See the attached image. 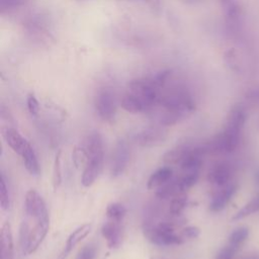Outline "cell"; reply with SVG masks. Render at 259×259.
Here are the masks:
<instances>
[{"label": "cell", "mask_w": 259, "mask_h": 259, "mask_svg": "<svg viewBox=\"0 0 259 259\" xmlns=\"http://www.w3.org/2000/svg\"><path fill=\"white\" fill-rule=\"evenodd\" d=\"M172 73L160 86L159 97L156 104L150 110L154 112L158 122L162 125H172L190 114L195 104L188 89L177 83L168 85Z\"/></svg>", "instance_id": "cell-1"}, {"label": "cell", "mask_w": 259, "mask_h": 259, "mask_svg": "<svg viewBox=\"0 0 259 259\" xmlns=\"http://www.w3.org/2000/svg\"><path fill=\"white\" fill-rule=\"evenodd\" d=\"M85 148L88 153V161L84 167L81 182L83 186L89 187L97 179L103 165L104 145L101 135L98 132L90 133Z\"/></svg>", "instance_id": "cell-2"}, {"label": "cell", "mask_w": 259, "mask_h": 259, "mask_svg": "<svg viewBox=\"0 0 259 259\" xmlns=\"http://www.w3.org/2000/svg\"><path fill=\"white\" fill-rule=\"evenodd\" d=\"M95 108L101 119L112 122L116 114V99L110 89H102L95 98Z\"/></svg>", "instance_id": "cell-3"}, {"label": "cell", "mask_w": 259, "mask_h": 259, "mask_svg": "<svg viewBox=\"0 0 259 259\" xmlns=\"http://www.w3.org/2000/svg\"><path fill=\"white\" fill-rule=\"evenodd\" d=\"M25 212L29 218L34 221H47L50 222L49 212L42 197L37 191L30 189L25 194Z\"/></svg>", "instance_id": "cell-4"}, {"label": "cell", "mask_w": 259, "mask_h": 259, "mask_svg": "<svg viewBox=\"0 0 259 259\" xmlns=\"http://www.w3.org/2000/svg\"><path fill=\"white\" fill-rule=\"evenodd\" d=\"M130 161V148L126 142L123 140L117 141L115 144L111 164H110V174L112 177L120 176L127 167Z\"/></svg>", "instance_id": "cell-5"}, {"label": "cell", "mask_w": 259, "mask_h": 259, "mask_svg": "<svg viewBox=\"0 0 259 259\" xmlns=\"http://www.w3.org/2000/svg\"><path fill=\"white\" fill-rule=\"evenodd\" d=\"M167 134L160 127H148L139 132L136 137V143L141 147H155L164 143Z\"/></svg>", "instance_id": "cell-6"}, {"label": "cell", "mask_w": 259, "mask_h": 259, "mask_svg": "<svg viewBox=\"0 0 259 259\" xmlns=\"http://www.w3.org/2000/svg\"><path fill=\"white\" fill-rule=\"evenodd\" d=\"M91 228H92V225L87 223V224H83L82 226L78 227L75 231H73L70 236L68 237L67 241H66V244H65V247L64 249L62 250L61 254L59 255L58 259H66L70 253L72 252V250L83 240L85 239L89 233L91 232Z\"/></svg>", "instance_id": "cell-7"}, {"label": "cell", "mask_w": 259, "mask_h": 259, "mask_svg": "<svg viewBox=\"0 0 259 259\" xmlns=\"http://www.w3.org/2000/svg\"><path fill=\"white\" fill-rule=\"evenodd\" d=\"M49 226H50V222H47V221L34 222V226L30 228L26 254H31L36 251V249L39 247V245L41 244V242L44 241V239L48 234Z\"/></svg>", "instance_id": "cell-8"}, {"label": "cell", "mask_w": 259, "mask_h": 259, "mask_svg": "<svg viewBox=\"0 0 259 259\" xmlns=\"http://www.w3.org/2000/svg\"><path fill=\"white\" fill-rule=\"evenodd\" d=\"M101 234L103 238L106 240L107 246L110 249L118 248L121 244V227L119 222L109 221L105 223L101 228Z\"/></svg>", "instance_id": "cell-9"}, {"label": "cell", "mask_w": 259, "mask_h": 259, "mask_svg": "<svg viewBox=\"0 0 259 259\" xmlns=\"http://www.w3.org/2000/svg\"><path fill=\"white\" fill-rule=\"evenodd\" d=\"M1 258L0 259H13L14 258V245L11 226L5 222L1 228Z\"/></svg>", "instance_id": "cell-10"}, {"label": "cell", "mask_w": 259, "mask_h": 259, "mask_svg": "<svg viewBox=\"0 0 259 259\" xmlns=\"http://www.w3.org/2000/svg\"><path fill=\"white\" fill-rule=\"evenodd\" d=\"M237 186L229 185L217 193L209 203V209L213 212H218L223 210L228 202L231 200L233 195L236 193Z\"/></svg>", "instance_id": "cell-11"}, {"label": "cell", "mask_w": 259, "mask_h": 259, "mask_svg": "<svg viewBox=\"0 0 259 259\" xmlns=\"http://www.w3.org/2000/svg\"><path fill=\"white\" fill-rule=\"evenodd\" d=\"M207 178L210 183L224 186L231 178V169L226 163H219L210 169Z\"/></svg>", "instance_id": "cell-12"}, {"label": "cell", "mask_w": 259, "mask_h": 259, "mask_svg": "<svg viewBox=\"0 0 259 259\" xmlns=\"http://www.w3.org/2000/svg\"><path fill=\"white\" fill-rule=\"evenodd\" d=\"M4 138L7 145L18 155H22L23 151L29 144L15 128L7 127L4 132Z\"/></svg>", "instance_id": "cell-13"}, {"label": "cell", "mask_w": 259, "mask_h": 259, "mask_svg": "<svg viewBox=\"0 0 259 259\" xmlns=\"http://www.w3.org/2000/svg\"><path fill=\"white\" fill-rule=\"evenodd\" d=\"M246 119H247V114L245 109L241 105H237L231 109L228 115L226 128L241 133L246 122Z\"/></svg>", "instance_id": "cell-14"}, {"label": "cell", "mask_w": 259, "mask_h": 259, "mask_svg": "<svg viewBox=\"0 0 259 259\" xmlns=\"http://www.w3.org/2000/svg\"><path fill=\"white\" fill-rule=\"evenodd\" d=\"M185 191L183 185L181 184L179 178L170 179L168 182L160 186L156 191V196L161 199H168L173 198L174 196L183 193Z\"/></svg>", "instance_id": "cell-15"}, {"label": "cell", "mask_w": 259, "mask_h": 259, "mask_svg": "<svg viewBox=\"0 0 259 259\" xmlns=\"http://www.w3.org/2000/svg\"><path fill=\"white\" fill-rule=\"evenodd\" d=\"M173 174V170L169 166L161 167L155 172L151 174L149 177V180L147 182V188L148 189H155L159 188L166 182H168Z\"/></svg>", "instance_id": "cell-16"}, {"label": "cell", "mask_w": 259, "mask_h": 259, "mask_svg": "<svg viewBox=\"0 0 259 259\" xmlns=\"http://www.w3.org/2000/svg\"><path fill=\"white\" fill-rule=\"evenodd\" d=\"M23 162H24V166L26 168V170L33 176H38L40 173V167H39V163L36 157V154L33 150V148L31 147L30 144L27 145V147L25 148V150L23 151L22 155H21Z\"/></svg>", "instance_id": "cell-17"}, {"label": "cell", "mask_w": 259, "mask_h": 259, "mask_svg": "<svg viewBox=\"0 0 259 259\" xmlns=\"http://www.w3.org/2000/svg\"><path fill=\"white\" fill-rule=\"evenodd\" d=\"M121 106L125 111L131 113H140L147 111V108L144 105V103L127 91L123 94L121 98Z\"/></svg>", "instance_id": "cell-18"}, {"label": "cell", "mask_w": 259, "mask_h": 259, "mask_svg": "<svg viewBox=\"0 0 259 259\" xmlns=\"http://www.w3.org/2000/svg\"><path fill=\"white\" fill-rule=\"evenodd\" d=\"M187 151H188V147H182V148L170 150L167 153H165V155L163 156V160L168 165H180Z\"/></svg>", "instance_id": "cell-19"}, {"label": "cell", "mask_w": 259, "mask_h": 259, "mask_svg": "<svg viewBox=\"0 0 259 259\" xmlns=\"http://www.w3.org/2000/svg\"><path fill=\"white\" fill-rule=\"evenodd\" d=\"M186 205H187V195L185 194V192L180 193L171 199L169 212L171 213V215L180 217L184 211Z\"/></svg>", "instance_id": "cell-20"}, {"label": "cell", "mask_w": 259, "mask_h": 259, "mask_svg": "<svg viewBox=\"0 0 259 259\" xmlns=\"http://www.w3.org/2000/svg\"><path fill=\"white\" fill-rule=\"evenodd\" d=\"M259 211V195H257L255 198H253L250 202H248L246 205H244L234 217L232 218V221H238L242 220L246 217L251 215L254 212Z\"/></svg>", "instance_id": "cell-21"}, {"label": "cell", "mask_w": 259, "mask_h": 259, "mask_svg": "<svg viewBox=\"0 0 259 259\" xmlns=\"http://www.w3.org/2000/svg\"><path fill=\"white\" fill-rule=\"evenodd\" d=\"M125 214H126L125 207L118 202L109 203L106 207V215L111 221L120 223L122 219L125 217Z\"/></svg>", "instance_id": "cell-22"}, {"label": "cell", "mask_w": 259, "mask_h": 259, "mask_svg": "<svg viewBox=\"0 0 259 259\" xmlns=\"http://www.w3.org/2000/svg\"><path fill=\"white\" fill-rule=\"evenodd\" d=\"M72 161L76 168H81L82 166L85 167L88 161V153L86 148L75 146L72 152Z\"/></svg>", "instance_id": "cell-23"}, {"label": "cell", "mask_w": 259, "mask_h": 259, "mask_svg": "<svg viewBox=\"0 0 259 259\" xmlns=\"http://www.w3.org/2000/svg\"><path fill=\"white\" fill-rule=\"evenodd\" d=\"M61 155L62 151L58 150L55 155L54 167H53V186L56 190L62 182V166H61Z\"/></svg>", "instance_id": "cell-24"}, {"label": "cell", "mask_w": 259, "mask_h": 259, "mask_svg": "<svg viewBox=\"0 0 259 259\" xmlns=\"http://www.w3.org/2000/svg\"><path fill=\"white\" fill-rule=\"evenodd\" d=\"M249 237V229L246 227H241L236 229L229 237V244L240 247Z\"/></svg>", "instance_id": "cell-25"}, {"label": "cell", "mask_w": 259, "mask_h": 259, "mask_svg": "<svg viewBox=\"0 0 259 259\" xmlns=\"http://www.w3.org/2000/svg\"><path fill=\"white\" fill-rule=\"evenodd\" d=\"M30 228L27 222H22L19 229V245L21 251L26 254L27 252V245H28V238H29Z\"/></svg>", "instance_id": "cell-26"}, {"label": "cell", "mask_w": 259, "mask_h": 259, "mask_svg": "<svg viewBox=\"0 0 259 259\" xmlns=\"http://www.w3.org/2000/svg\"><path fill=\"white\" fill-rule=\"evenodd\" d=\"M199 172L198 171H191V172H183L179 178L181 184L183 185L184 189L187 190L188 188L192 187L198 180Z\"/></svg>", "instance_id": "cell-27"}, {"label": "cell", "mask_w": 259, "mask_h": 259, "mask_svg": "<svg viewBox=\"0 0 259 259\" xmlns=\"http://www.w3.org/2000/svg\"><path fill=\"white\" fill-rule=\"evenodd\" d=\"M0 205L4 210L8 209L10 205L8 188H7L5 177L3 174H1V179H0Z\"/></svg>", "instance_id": "cell-28"}, {"label": "cell", "mask_w": 259, "mask_h": 259, "mask_svg": "<svg viewBox=\"0 0 259 259\" xmlns=\"http://www.w3.org/2000/svg\"><path fill=\"white\" fill-rule=\"evenodd\" d=\"M238 249H239V247L229 244L228 246L224 247L223 249H221L219 251V253L217 254L214 259H233L235 254L237 253Z\"/></svg>", "instance_id": "cell-29"}, {"label": "cell", "mask_w": 259, "mask_h": 259, "mask_svg": "<svg viewBox=\"0 0 259 259\" xmlns=\"http://www.w3.org/2000/svg\"><path fill=\"white\" fill-rule=\"evenodd\" d=\"M179 235L182 237V239L184 241L192 240V239H196L200 235V230H199V228H197L195 226H188V227L182 229L181 232L179 233Z\"/></svg>", "instance_id": "cell-30"}, {"label": "cell", "mask_w": 259, "mask_h": 259, "mask_svg": "<svg viewBox=\"0 0 259 259\" xmlns=\"http://www.w3.org/2000/svg\"><path fill=\"white\" fill-rule=\"evenodd\" d=\"M27 0H0V8L1 12L4 13L5 11H9L15 8L22 6Z\"/></svg>", "instance_id": "cell-31"}, {"label": "cell", "mask_w": 259, "mask_h": 259, "mask_svg": "<svg viewBox=\"0 0 259 259\" xmlns=\"http://www.w3.org/2000/svg\"><path fill=\"white\" fill-rule=\"evenodd\" d=\"M26 103H27V108H28V111L30 112V114L36 115L39 111V103H38V100L35 97V95L32 93H29L26 98Z\"/></svg>", "instance_id": "cell-32"}, {"label": "cell", "mask_w": 259, "mask_h": 259, "mask_svg": "<svg viewBox=\"0 0 259 259\" xmlns=\"http://www.w3.org/2000/svg\"><path fill=\"white\" fill-rule=\"evenodd\" d=\"M95 258V249L92 246H86L82 248L76 259H94Z\"/></svg>", "instance_id": "cell-33"}, {"label": "cell", "mask_w": 259, "mask_h": 259, "mask_svg": "<svg viewBox=\"0 0 259 259\" xmlns=\"http://www.w3.org/2000/svg\"><path fill=\"white\" fill-rule=\"evenodd\" d=\"M249 96H250L249 98H251V99H257V100H259V89L252 91V92L249 94Z\"/></svg>", "instance_id": "cell-34"}, {"label": "cell", "mask_w": 259, "mask_h": 259, "mask_svg": "<svg viewBox=\"0 0 259 259\" xmlns=\"http://www.w3.org/2000/svg\"><path fill=\"white\" fill-rule=\"evenodd\" d=\"M152 259H168V258H165V257H153Z\"/></svg>", "instance_id": "cell-35"}, {"label": "cell", "mask_w": 259, "mask_h": 259, "mask_svg": "<svg viewBox=\"0 0 259 259\" xmlns=\"http://www.w3.org/2000/svg\"><path fill=\"white\" fill-rule=\"evenodd\" d=\"M257 180H258V183H259V172H258V174H257Z\"/></svg>", "instance_id": "cell-36"}]
</instances>
